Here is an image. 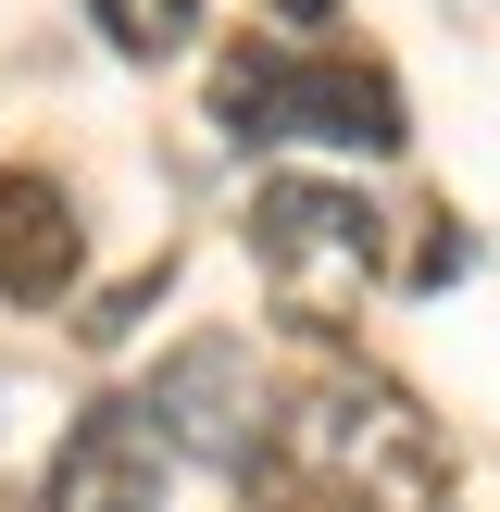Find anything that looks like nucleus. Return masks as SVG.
Returning <instances> with one entry per match:
<instances>
[{
    "instance_id": "9",
    "label": "nucleus",
    "mask_w": 500,
    "mask_h": 512,
    "mask_svg": "<svg viewBox=\"0 0 500 512\" xmlns=\"http://www.w3.org/2000/svg\"><path fill=\"white\" fill-rule=\"evenodd\" d=\"M275 25H288V38H325V25H338V0H263Z\"/></svg>"
},
{
    "instance_id": "3",
    "label": "nucleus",
    "mask_w": 500,
    "mask_h": 512,
    "mask_svg": "<svg viewBox=\"0 0 500 512\" xmlns=\"http://www.w3.org/2000/svg\"><path fill=\"white\" fill-rule=\"evenodd\" d=\"M138 400H150V425H163L175 450H200V463H225V475L275 463V425H263V388H250V350L238 338H188Z\"/></svg>"
},
{
    "instance_id": "7",
    "label": "nucleus",
    "mask_w": 500,
    "mask_h": 512,
    "mask_svg": "<svg viewBox=\"0 0 500 512\" xmlns=\"http://www.w3.org/2000/svg\"><path fill=\"white\" fill-rule=\"evenodd\" d=\"M213 125H225V138H288V50H225Z\"/></svg>"
},
{
    "instance_id": "8",
    "label": "nucleus",
    "mask_w": 500,
    "mask_h": 512,
    "mask_svg": "<svg viewBox=\"0 0 500 512\" xmlns=\"http://www.w3.org/2000/svg\"><path fill=\"white\" fill-rule=\"evenodd\" d=\"M100 50H125V63H175V50L200 38V0H88Z\"/></svg>"
},
{
    "instance_id": "1",
    "label": "nucleus",
    "mask_w": 500,
    "mask_h": 512,
    "mask_svg": "<svg viewBox=\"0 0 500 512\" xmlns=\"http://www.w3.org/2000/svg\"><path fill=\"white\" fill-rule=\"evenodd\" d=\"M275 463L350 512H450V450L388 375H325L275 413Z\"/></svg>"
},
{
    "instance_id": "5",
    "label": "nucleus",
    "mask_w": 500,
    "mask_h": 512,
    "mask_svg": "<svg viewBox=\"0 0 500 512\" xmlns=\"http://www.w3.org/2000/svg\"><path fill=\"white\" fill-rule=\"evenodd\" d=\"M75 275H88V225H75V188L38 163L0 175V300H25V313H63Z\"/></svg>"
},
{
    "instance_id": "4",
    "label": "nucleus",
    "mask_w": 500,
    "mask_h": 512,
    "mask_svg": "<svg viewBox=\"0 0 500 512\" xmlns=\"http://www.w3.org/2000/svg\"><path fill=\"white\" fill-rule=\"evenodd\" d=\"M250 263H263L288 300H313V275H363V263H375V200L288 175V188L250 200Z\"/></svg>"
},
{
    "instance_id": "2",
    "label": "nucleus",
    "mask_w": 500,
    "mask_h": 512,
    "mask_svg": "<svg viewBox=\"0 0 500 512\" xmlns=\"http://www.w3.org/2000/svg\"><path fill=\"white\" fill-rule=\"evenodd\" d=\"M163 475H175V438L150 425V400H88L50 438L38 512H163Z\"/></svg>"
},
{
    "instance_id": "6",
    "label": "nucleus",
    "mask_w": 500,
    "mask_h": 512,
    "mask_svg": "<svg viewBox=\"0 0 500 512\" xmlns=\"http://www.w3.org/2000/svg\"><path fill=\"white\" fill-rule=\"evenodd\" d=\"M288 125L300 138H338V150H400L413 138V113H400V75L363 63V50H313V63H288Z\"/></svg>"
}]
</instances>
